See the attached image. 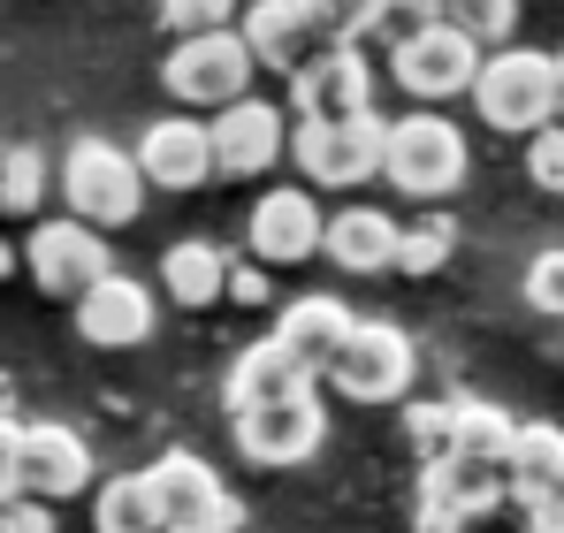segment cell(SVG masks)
I'll return each instance as SVG.
<instances>
[{
    "mask_svg": "<svg viewBox=\"0 0 564 533\" xmlns=\"http://www.w3.org/2000/svg\"><path fill=\"white\" fill-rule=\"evenodd\" d=\"M473 153H466V130L443 115V107H420L404 122H389V153H381V183L412 206H443L458 183H466Z\"/></svg>",
    "mask_w": 564,
    "mask_h": 533,
    "instance_id": "cell-1",
    "label": "cell"
},
{
    "mask_svg": "<svg viewBox=\"0 0 564 533\" xmlns=\"http://www.w3.org/2000/svg\"><path fill=\"white\" fill-rule=\"evenodd\" d=\"M54 191L69 198V214L77 221H93V229H130L138 214H145V168H138V153H122L115 138H77L62 161H54Z\"/></svg>",
    "mask_w": 564,
    "mask_h": 533,
    "instance_id": "cell-2",
    "label": "cell"
},
{
    "mask_svg": "<svg viewBox=\"0 0 564 533\" xmlns=\"http://www.w3.org/2000/svg\"><path fill=\"white\" fill-rule=\"evenodd\" d=\"M252 77H260V54L245 46V31H198V39H176L169 62H161V85L184 115H221L237 99H252Z\"/></svg>",
    "mask_w": 564,
    "mask_h": 533,
    "instance_id": "cell-3",
    "label": "cell"
},
{
    "mask_svg": "<svg viewBox=\"0 0 564 533\" xmlns=\"http://www.w3.org/2000/svg\"><path fill=\"white\" fill-rule=\"evenodd\" d=\"M473 107L488 130H511V138H534L557 122V54H534V46H496L473 77Z\"/></svg>",
    "mask_w": 564,
    "mask_h": 533,
    "instance_id": "cell-4",
    "label": "cell"
},
{
    "mask_svg": "<svg viewBox=\"0 0 564 533\" xmlns=\"http://www.w3.org/2000/svg\"><path fill=\"white\" fill-rule=\"evenodd\" d=\"M389 153V122L375 115H344V122H290V161L313 191H359L381 176Z\"/></svg>",
    "mask_w": 564,
    "mask_h": 533,
    "instance_id": "cell-5",
    "label": "cell"
},
{
    "mask_svg": "<svg viewBox=\"0 0 564 533\" xmlns=\"http://www.w3.org/2000/svg\"><path fill=\"white\" fill-rule=\"evenodd\" d=\"M412 373H420V351L397 320H359L351 344L336 351V366L321 373L344 404H404L412 396Z\"/></svg>",
    "mask_w": 564,
    "mask_h": 533,
    "instance_id": "cell-6",
    "label": "cell"
},
{
    "mask_svg": "<svg viewBox=\"0 0 564 533\" xmlns=\"http://www.w3.org/2000/svg\"><path fill=\"white\" fill-rule=\"evenodd\" d=\"M145 480H153V496H161L169 533H245V503L229 496V480H221L206 457L161 449V457L145 465Z\"/></svg>",
    "mask_w": 564,
    "mask_h": 533,
    "instance_id": "cell-7",
    "label": "cell"
},
{
    "mask_svg": "<svg viewBox=\"0 0 564 533\" xmlns=\"http://www.w3.org/2000/svg\"><path fill=\"white\" fill-rule=\"evenodd\" d=\"M23 274H31V282H39L46 297L77 305L85 290H99V282L115 274L107 229L77 221V214H62V221H39V229H31V244H23Z\"/></svg>",
    "mask_w": 564,
    "mask_h": 533,
    "instance_id": "cell-8",
    "label": "cell"
},
{
    "mask_svg": "<svg viewBox=\"0 0 564 533\" xmlns=\"http://www.w3.org/2000/svg\"><path fill=\"white\" fill-rule=\"evenodd\" d=\"M496 503H511V465L503 457H443V465H420V533H466Z\"/></svg>",
    "mask_w": 564,
    "mask_h": 533,
    "instance_id": "cell-9",
    "label": "cell"
},
{
    "mask_svg": "<svg viewBox=\"0 0 564 533\" xmlns=\"http://www.w3.org/2000/svg\"><path fill=\"white\" fill-rule=\"evenodd\" d=\"M488 46H473L458 23H435L404 46H389V77L397 91H412L420 107H451V99H473V77H480Z\"/></svg>",
    "mask_w": 564,
    "mask_h": 533,
    "instance_id": "cell-10",
    "label": "cell"
},
{
    "mask_svg": "<svg viewBox=\"0 0 564 533\" xmlns=\"http://www.w3.org/2000/svg\"><path fill=\"white\" fill-rule=\"evenodd\" d=\"M321 237H328V214H321V191H313V183H275V191L252 198L245 244L260 252V266L321 260Z\"/></svg>",
    "mask_w": 564,
    "mask_h": 533,
    "instance_id": "cell-11",
    "label": "cell"
},
{
    "mask_svg": "<svg viewBox=\"0 0 564 533\" xmlns=\"http://www.w3.org/2000/svg\"><path fill=\"white\" fill-rule=\"evenodd\" d=\"M275 161H290V115H282L275 99H237V107H221L214 115V168L229 183H252L268 176Z\"/></svg>",
    "mask_w": 564,
    "mask_h": 533,
    "instance_id": "cell-12",
    "label": "cell"
},
{
    "mask_svg": "<svg viewBox=\"0 0 564 533\" xmlns=\"http://www.w3.org/2000/svg\"><path fill=\"white\" fill-rule=\"evenodd\" d=\"M138 168L153 191H198V183H214V122L206 115H161V122H145L138 130Z\"/></svg>",
    "mask_w": 564,
    "mask_h": 533,
    "instance_id": "cell-13",
    "label": "cell"
},
{
    "mask_svg": "<svg viewBox=\"0 0 564 533\" xmlns=\"http://www.w3.org/2000/svg\"><path fill=\"white\" fill-rule=\"evenodd\" d=\"M229 435H237V449H245L252 465L290 472V465L321 457V443H328V412H321V396H297V404H268V412H237Z\"/></svg>",
    "mask_w": 564,
    "mask_h": 533,
    "instance_id": "cell-14",
    "label": "cell"
},
{
    "mask_svg": "<svg viewBox=\"0 0 564 533\" xmlns=\"http://www.w3.org/2000/svg\"><path fill=\"white\" fill-rule=\"evenodd\" d=\"M297 122H344V115H375V69L359 46H328L290 77Z\"/></svg>",
    "mask_w": 564,
    "mask_h": 533,
    "instance_id": "cell-15",
    "label": "cell"
},
{
    "mask_svg": "<svg viewBox=\"0 0 564 533\" xmlns=\"http://www.w3.org/2000/svg\"><path fill=\"white\" fill-rule=\"evenodd\" d=\"M313 381H321V373L290 351L282 336H260L252 351H237L221 396H229V420H237V412H268V404H297V396H313Z\"/></svg>",
    "mask_w": 564,
    "mask_h": 533,
    "instance_id": "cell-16",
    "label": "cell"
},
{
    "mask_svg": "<svg viewBox=\"0 0 564 533\" xmlns=\"http://www.w3.org/2000/svg\"><path fill=\"white\" fill-rule=\"evenodd\" d=\"M69 313H77V336H85L93 351H130V344L153 336V290H145L138 274H122V266H115L99 290H85Z\"/></svg>",
    "mask_w": 564,
    "mask_h": 533,
    "instance_id": "cell-17",
    "label": "cell"
},
{
    "mask_svg": "<svg viewBox=\"0 0 564 533\" xmlns=\"http://www.w3.org/2000/svg\"><path fill=\"white\" fill-rule=\"evenodd\" d=\"M93 488V449L77 427L62 420H31L23 427V496L39 503H62V496H85Z\"/></svg>",
    "mask_w": 564,
    "mask_h": 533,
    "instance_id": "cell-18",
    "label": "cell"
},
{
    "mask_svg": "<svg viewBox=\"0 0 564 533\" xmlns=\"http://www.w3.org/2000/svg\"><path fill=\"white\" fill-rule=\"evenodd\" d=\"M237 31H245V46L260 54V69H282V77H297L313 54H328V39L313 31L305 0H252Z\"/></svg>",
    "mask_w": 564,
    "mask_h": 533,
    "instance_id": "cell-19",
    "label": "cell"
},
{
    "mask_svg": "<svg viewBox=\"0 0 564 533\" xmlns=\"http://www.w3.org/2000/svg\"><path fill=\"white\" fill-rule=\"evenodd\" d=\"M397 244H404V221H397V214H381V206H344V214H328L321 260L344 266V274H397Z\"/></svg>",
    "mask_w": 564,
    "mask_h": 533,
    "instance_id": "cell-20",
    "label": "cell"
},
{
    "mask_svg": "<svg viewBox=\"0 0 564 533\" xmlns=\"http://www.w3.org/2000/svg\"><path fill=\"white\" fill-rule=\"evenodd\" d=\"M351 328H359V313H351L344 297H328V290H305V297H290V305L275 313V336L305 358L313 373L336 366V351L351 344Z\"/></svg>",
    "mask_w": 564,
    "mask_h": 533,
    "instance_id": "cell-21",
    "label": "cell"
},
{
    "mask_svg": "<svg viewBox=\"0 0 564 533\" xmlns=\"http://www.w3.org/2000/svg\"><path fill=\"white\" fill-rule=\"evenodd\" d=\"M161 290H169L184 313L221 305V297H229V252L206 244V237H176V244L161 252Z\"/></svg>",
    "mask_w": 564,
    "mask_h": 533,
    "instance_id": "cell-22",
    "label": "cell"
},
{
    "mask_svg": "<svg viewBox=\"0 0 564 533\" xmlns=\"http://www.w3.org/2000/svg\"><path fill=\"white\" fill-rule=\"evenodd\" d=\"M511 496H564V427L527 420L511 435Z\"/></svg>",
    "mask_w": 564,
    "mask_h": 533,
    "instance_id": "cell-23",
    "label": "cell"
},
{
    "mask_svg": "<svg viewBox=\"0 0 564 533\" xmlns=\"http://www.w3.org/2000/svg\"><path fill=\"white\" fill-rule=\"evenodd\" d=\"M93 526L99 533H169V519H161V496H153L145 472H115L93 496Z\"/></svg>",
    "mask_w": 564,
    "mask_h": 533,
    "instance_id": "cell-24",
    "label": "cell"
},
{
    "mask_svg": "<svg viewBox=\"0 0 564 533\" xmlns=\"http://www.w3.org/2000/svg\"><path fill=\"white\" fill-rule=\"evenodd\" d=\"M54 191V161L39 145H8L0 153V214H39Z\"/></svg>",
    "mask_w": 564,
    "mask_h": 533,
    "instance_id": "cell-25",
    "label": "cell"
},
{
    "mask_svg": "<svg viewBox=\"0 0 564 533\" xmlns=\"http://www.w3.org/2000/svg\"><path fill=\"white\" fill-rule=\"evenodd\" d=\"M511 435H519V420H511L503 404L458 396V457H503V465H511Z\"/></svg>",
    "mask_w": 564,
    "mask_h": 533,
    "instance_id": "cell-26",
    "label": "cell"
},
{
    "mask_svg": "<svg viewBox=\"0 0 564 533\" xmlns=\"http://www.w3.org/2000/svg\"><path fill=\"white\" fill-rule=\"evenodd\" d=\"M451 252H458V221H451V214H427V221L404 229V244H397V274H443Z\"/></svg>",
    "mask_w": 564,
    "mask_h": 533,
    "instance_id": "cell-27",
    "label": "cell"
},
{
    "mask_svg": "<svg viewBox=\"0 0 564 533\" xmlns=\"http://www.w3.org/2000/svg\"><path fill=\"white\" fill-rule=\"evenodd\" d=\"M443 23H458L473 46H511V31H519V0H443Z\"/></svg>",
    "mask_w": 564,
    "mask_h": 533,
    "instance_id": "cell-28",
    "label": "cell"
},
{
    "mask_svg": "<svg viewBox=\"0 0 564 533\" xmlns=\"http://www.w3.org/2000/svg\"><path fill=\"white\" fill-rule=\"evenodd\" d=\"M381 8L389 0H305V15L328 46H359L367 31H381Z\"/></svg>",
    "mask_w": 564,
    "mask_h": 533,
    "instance_id": "cell-29",
    "label": "cell"
},
{
    "mask_svg": "<svg viewBox=\"0 0 564 533\" xmlns=\"http://www.w3.org/2000/svg\"><path fill=\"white\" fill-rule=\"evenodd\" d=\"M404 435L420 449V465L458 457V396H451V404H412V412H404Z\"/></svg>",
    "mask_w": 564,
    "mask_h": 533,
    "instance_id": "cell-30",
    "label": "cell"
},
{
    "mask_svg": "<svg viewBox=\"0 0 564 533\" xmlns=\"http://www.w3.org/2000/svg\"><path fill=\"white\" fill-rule=\"evenodd\" d=\"M161 23L176 39H198V31H237L245 23V0H161Z\"/></svg>",
    "mask_w": 564,
    "mask_h": 533,
    "instance_id": "cell-31",
    "label": "cell"
},
{
    "mask_svg": "<svg viewBox=\"0 0 564 533\" xmlns=\"http://www.w3.org/2000/svg\"><path fill=\"white\" fill-rule=\"evenodd\" d=\"M527 305L550 313V320H564V244H550V252L527 260Z\"/></svg>",
    "mask_w": 564,
    "mask_h": 533,
    "instance_id": "cell-32",
    "label": "cell"
},
{
    "mask_svg": "<svg viewBox=\"0 0 564 533\" xmlns=\"http://www.w3.org/2000/svg\"><path fill=\"white\" fill-rule=\"evenodd\" d=\"M527 183L550 191V198H564V130H557V122L527 138Z\"/></svg>",
    "mask_w": 564,
    "mask_h": 533,
    "instance_id": "cell-33",
    "label": "cell"
},
{
    "mask_svg": "<svg viewBox=\"0 0 564 533\" xmlns=\"http://www.w3.org/2000/svg\"><path fill=\"white\" fill-rule=\"evenodd\" d=\"M443 23V0H389L381 8V46H404V39H420V31H435Z\"/></svg>",
    "mask_w": 564,
    "mask_h": 533,
    "instance_id": "cell-34",
    "label": "cell"
},
{
    "mask_svg": "<svg viewBox=\"0 0 564 533\" xmlns=\"http://www.w3.org/2000/svg\"><path fill=\"white\" fill-rule=\"evenodd\" d=\"M23 496V420L0 412V511Z\"/></svg>",
    "mask_w": 564,
    "mask_h": 533,
    "instance_id": "cell-35",
    "label": "cell"
},
{
    "mask_svg": "<svg viewBox=\"0 0 564 533\" xmlns=\"http://www.w3.org/2000/svg\"><path fill=\"white\" fill-rule=\"evenodd\" d=\"M0 533H62V519H54V503H39V496H15V503L0 511Z\"/></svg>",
    "mask_w": 564,
    "mask_h": 533,
    "instance_id": "cell-36",
    "label": "cell"
},
{
    "mask_svg": "<svg viewBox=\"0 0 564 533\" xmlns=\"http://www.w3.org/2000/svg\"><path fill=\"white\" fill-rule=\"evenodd\" d=\"M229 297H237V305H268V297H275V290H268V266L260 260H229Z\"/></svg>",
    "mask_w": 564,
    "mask_h": 533,
    "instance_id": "cell-37",
    "label": "cell"
},
{
    "mask_svg": "<svg viewBox=\"0 0 564 533\" xmlns=\"http://www.w3.org/2000/svg\"><path fill=\"white\" fill-rule=\"evenodd\" d=\"M15 266H23V252H15V244H8V237H0V282H8V274H15Z\"/></svg>",
    "mask_w": 564,
    "mask_h": 533,
    "instance_id": "cell-38",
    "label": "cell"
},
{
    "mask_svg": "<svg viewBox=\"0 0 564 533\" xmlns=\"http://www.w3.org/2000/svg\"><path fill=\"white\" fill-rule=\"evenodd\" d=\"M557 122H564V54H557Z\"/></svg>",
    "mask_w": 564,
    "mask_h": 533,
    "instance_id": "cell-39",
    "label": "cell"
},
{
    "mask_svg": "<svg viewBox=\"0 0 564 533\" xmlns=\"http://www.w3.org/2000/svg\"><path fill=\"white\" fill-rule=\"evenodd\" d=\"M0 153H8V145H0Z\"/></svg>",
    "mask_w": 564,
    "mask_h": 533,
    "instance_id": "cell-40",
    "label": "cell"
}]
</instances>
